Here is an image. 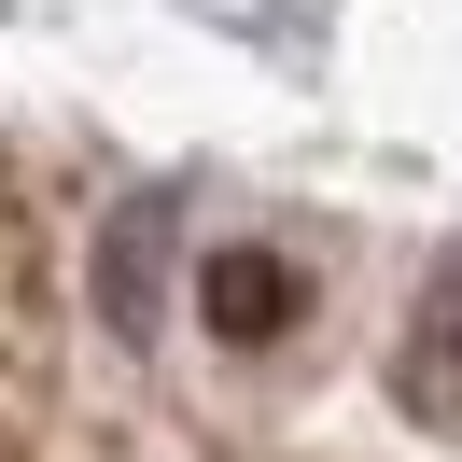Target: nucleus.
Instances as JSON below:
<instances>
[{
	"label": "nucleus",
	"mask_w": 462,
	"mask_h": 462,
	"mask_svg": "<svg viewBox=\"0 0 462 462\" xmlns=\"http://www.w3.org/2000/svg\"><path fill=\"white\" fill-rule=\"evenodd\" d=\"M210 309H225V337H266V322L294 309V281H281V266H253V253H238V266H210Z\"/></svg>",
	"instance_id": "1"
}]
</instances>
